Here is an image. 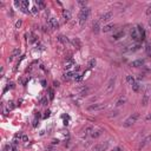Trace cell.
Instances as JSON below:
<instances>
[{"label": "cell", "instance_id": "1", "mask_svg": "<svg viewBox=\"0 0 151 151\" xmlns=\"http://www.w3.org/2000/svg\"><path fill=\"white\" fill-rule=\"evenodd\" d=\"M90 13H91V10H90L89 7H83V8L80 10V12H79V24H80L82 26H83V25L86 23V20L89 19Z\"/></svg>", "mask_w": 151, "mask_h": 151}, {"label": "cell", "instance_id": "2", "mask_svg": "<svg viewBox=\"0 0 151 151\" xmlns=\"http://www.w3.org/2000/svg\"><path fill=\"white\" fill-rule=\"evenodd\" d=\"M139 118V113H133V115H131L124 123H123V126L124 127H129V126H131V125H133L136 122H137V119Z\"/></svg>", "mask_w": 151, "mask_h": 151}, {"label": "cell", "instance_id": "3", "mask_svg": "<svg viewBox=\"0 0 151 151\" xmlns=\"http://www.w3.org/2000/svg\"><path fill=\"white\" fill-rule=\"evenodd\" d=\"M47 26H48L50 28H52V30H56V28H58V27H59V24H58L57 19H54V18H50V19L47 20Z\"/></svg>", "mask_w": 151, "mask_h": 151}, {"label": "cell", "instance_id": "4", "mask_svg": "<svg viewBox=\"0 0 151 151\" xmlns=\"http://www.w3.org/2000/svg\"><path fill=\"white\" fill-rule=\"evenodd\" d=\"M107 147H109V142H105V143H102V144H97V145H95L93 151H105Z\"/></svg>", "mask_w": 151, "mask_h": 151}, {"label": "cell", "instance_id": "5", "mask_svg": "<svg viewBox=\"0 0 151 151\" xmlns=\"http://www.w3.org/2000/svg\"><path fill=\"white\" fill-rule=\"evenodd\" d=\"M112 19V12H106V13H104L102 17H100V20L103 21V23H107V21H110Z\"/></svg>", "mask_w": 151, "mask_h": 151}, {"label": "cell", "instance_id": "6", "mask_svg": "<svg viewBox=\"0 0 151 151\" xmlns=\"http://www.w3.org/2000/svg\"><path fill=\"white\" fill-rule=\"evenodd\" d=\"M104 107H105L104 104H93V105H90V106L87 107V110H89V111H93V110H102V109H104Z\"/></svg>", "mask_w": 151, "mask_h": 151}, {"label": "cell", "instance_id": "7", "mask_svg": "<svg viewBox=\"0 0 151 151\" xmlns=\"http://www.w3.org/2000/svg\"><path fill=\"white\" fill-rule=\"evenodd\" d=\"M142 65H144V59H137V60H135V61L131 63V66L132 67H139Z\"/></svg>", "mask_w": 151, "mask_h": 151}, {"label": "cell", "instance_id": "8", "mask_svg": "<svg viewBox=\"0 0 151 151\" xmlns=\"http://www.w3.org/2000/svg\"><path fill=\"white\" fill-rule=\"evenodd\" d=\"M130 34H131V38H132L133 40H138V39H139V36H138V30H137V28H132Z\"/></svg>", "mask_w": 151, "mask_h": 151}, {"label": "cell", "instance_id": "9", "mask_svg": "<svg viewBox=\"0 0 151 151\" xmlns=\"http://www.w3.org/2000/svg\"><path fill=\"white\" fill-rule=\"evenodd\" d=\"M19 54H20V48H14V50H13V52H12V54H11V57H10V59H8V60H10V61H11V60H12V59H13V58H14V57H18V56H19Z\"/></svg>", "mask_w": 151, "mask_h": 151}, {"label": "cell", "instance_id": "10", "mask_svg": "<svg viewBox=\"0 0 151 151\" xmlns=\"http://www.w3.org/2000/svg\"><path fill=\"white\" fill-rule=\"evenodd\" d=\"M72 45L76 46L77 48H80V47H82V43H80V40H79L78 38H74V39L72 40Z\"/></svg>", "mask_w": 151, "mask_h": 151}, {"label": "cell", "instance_id": "11", "mask_svg": "<svg viewBox=\"0 0 151 151\" xmlns=\"http://www.w3.org/2000/svg\"><path fill=\"white\" fill-rule=\"evenodd\" d=\"M115 28V25L113 24H109V25H105L104 27H103V32H110V31H112Z\"/></svg>", "mask_w": 151, "mask_h": 151}, {"label": "cell", "instance_id": "12", "mask_svg": "<svg viewBox=\"0 0 151 151\" xmlns=\"http://www.w3.org/2000/svg\"><path fill=\"white\" fill-rule=\"evenodd\" d=\"M63 17H64V19L67 21V20L71 19V13H70L67 10H64V11H63Z\"/></svg>", "mask_w": 151, "mask_h": 151}, {"label": "cell", "instance_id": "13", "mask_svg": "<svg viewBox=\"0 0 151 151\" xmlns=\"http://www.w3.org/2000/svg\"><path fill=\"white\" fill-rule=\"evenodd\" d=\"M92 27H93L92 30H93V32H95L96 34H97V33H99V31H100V26H99V23H98V21H97V23H93V26H92Z\"/></svg>", "mask_w": 151, "mask_h": 151}, {"label": "cell", "instance_id": "14", "mask_svg": "<svg viewBox=\"0 0 151 151\" xmlns=\"http://www.w3.org/2000/svg\"><path fill=\"white\" fill-rule=\"evenodd\" d=\"M113 84H115V77H113V78H111V79H110V82H109V84H107V87H106V91H107V92L112 90Z\"/></svg>", "mask_w": 151, "mask_h": 151}, {"label": "cell", "instance_id": "15", "mask_svg": "<svg viewBox=\"0 0 151 151\" xmlns=\"http://www.w3.org/2000/svg\"><path fill=\"white\" fill-rule=\"evenodd\" d=\"M149 140H151V136H147L145 139H143V140H142V143H140V145H139V149H140V147H143V146H145V145L149 143Z\"/></svg>", "mask_w": 151, "mask_h": 151}, {"label": "cell", "instance_id": "16", "mask_svg": "<svg viewBox=\"0 0 151 151\" xmlns=\"http://www.w3.org/2000/svg\"><path fill=\"white\" fill-rule=\"evenodd\" d=\"M72 66H76V64H74L73 60H68L67 63H65V68H66V70H70Z\"/></svg>", "mask_w": 151, "mask_h": 151}, {"label": "cell", "instance_id": "17", "mask_svg": "<svg viewBox=\"0 0 151 151\" xmlns=\"http://www.w3.org/2000/svg\"><path fill=\"white\" fill-rule=\"evenodd\" d=\"M125 102H126V98H125V97H122V98H119V99L117 100L116 106H122L123 104H125Z\"/></svg>", "mask_w": 151, "mask_h": 151}, {"label": "cell", "instance_id": "18", "mask_svg": "<svg viewBox=\"0 0 151 151\" xmlns=\"http://www.w3.org/2000/svg\"><path fill=\"white\" fill-rule=\"evenodd\" d=\"M102 133H103V131H102V130H97V131L92 132V133H91V136H92V138H98Z\"/></svg>", "mask_w": 151, "mask_h": 151}, {"label": "cell", "instance_id": "19", "mask_svg": "<svg viewBox=\"0 0 151 151\" xmlns=\"http://www.w3.org/2000/svg\"><path fill=\"white\" fill-rule=\"evenodd\" d=\"M126 82H127L130 85H133V84L136 83V80H135V78L132 77V76H127V77H126Z\"/></svg>", "mask_w": 151, "mask_h": 151}, {"label": "cell", "instance_id": "20", "mask_svg": "<svg viewBox=\"0 0 151 151\" xmlns=\"http://www.w3.org/2000/svg\"><path fill=\"white\" fill-rule=\"evenodd\" d=\"M58 40H59L60 43H63V44H67V43H68V39H67L66 37H64V36H59V37H58Z\"/></svg>", "mask_w": 151, "mask_h": 151}, {"label": "cell", "instance_id": "21", "mask_svg": "<svg viewBox=\"0 0 151 151\" xmlns=\"http://www.w3.org/2000/svg\"><path fill=\"white\" fill-rule=\"evenodd\" d=\"M28 5H30V1H27V0H23L21 1V8L23 10H26L28 7Z\"/></svg>", "mask_w": 151, "mask_h": 151}, {"label": "cell", "instance_id": "22", "mask_svg": "<svg viewBox=\"0 0 151 151\" xmlns=\"http://www.w3.org/2000/svg\"><path fill=\"white\" fill-rule=\"evenodd\" d=\"M73 76H76V74H74L73 72H71V71H70V72L65 73V76H64V77H65V79H71V78L73 77Z\"/></svg>", "mask_w": 151, "mask_h": 151}, {"label": "cell", "instance_id": "23", "mask_svg": "<svg viewBox=\"0 0 151 151\" xmlns=\"http://www.w3.org/2000/svg\"><path fill=\"white\" fill-rule=\"evenodd\" d=\"M96 64H97L96 59H91V60L89 61V67H90V68H93V67L96 66Z\"/></svg>", "mask_w": 151, "mask_h": 151}, {"label": "cell", "instance_id": "24", "mask_svg": "<svg viewBox=\"0 0 151 151\" xmlns=\"http://www.w3.org/2000/svg\"><path fill=\"white\" fill-rule=\"evenodd\" d=\"M131 86H132V90H133L135 92H138V91H139V84H138V83H135V84L131 85Z\"/></svg>", "mask_w": 151, "mask_h": 151}, {"label": "cell", "instance_id": "25", "mask_svg": "<svg viewBox=\"0 0 151 151\" xmlns=\"http://www.w3.org/2000/svg\"><path fill=\"white\" fill-rule=\"evenodd\" d=\"M37 5H38V8H45V3L40 1V0H37Z\"/></svg>", "mask_w": 151, "mask_h": 151}, {"label": "cell", "instance_id": "26", "mask_svg": "<svg viewBox=\"0 0 151 151\" xmlns=\"http://www.w3.org/2000/svg\"><path fill=\"white\" fill-rule=\"evenodd\" d=\"M147 102H149V97H147V96H144V98L142 99V104L145 106V105L147 104Z\"/></svg>", "mask_w": 151, "mask_h": 151}, {"label": "cell", "instance_id": "27", "mask_svg": "<svg viewBox=\"0 0 151 151\" xmlns=\"http://www.w3.org/2000/svg\"><path fill=\"white\" fill-rule=\"evenodd\" d=\"M123 36H124V32H119V33H117V34L113 36V39H119V38L123 37Z\"/></svg>", "mask_w": 151, "mask_h": 151}, {"label": "cell", "instance_id": "28", "mask_svg": "<svg viewBox=\"0 0 151 151\" xmlns=\"http://www.w3.org/2000/svg\"><path fill=\"white\" fill-rule=\"evenodd\" d=\"M38 11H39V8H38V7H36V6L31 8V12H32L33 14H37V13H38Z\"/></svg>", "mask_w": 151, "mask_h": 151}, {"label": "cell", "instance_id": "29", "mask_svg": "<svg viewBox=\"0 0 151 151\" xmlns=\"http://www.w3.org/2000/svg\"><path fill=\"white\" fill-rule=\"evenodd\" d=\"M78 4L80 5V6H84V7H86V1H83V0H79V1H78Z\"/></svg>", "mask_w": 151, "mask_h": 151}, {"label": "cell", "instance_id": "30", "mask_svg": "<svg viewBox=\"0 0 151 151\" xmlns=\"http://www.w3.org/2000/svg\"><path fill=\"white\" fill-rule=\"evenodd\" d=\"M21 24H23V21H21V20H18V21L16 23V28H19V27L21 26Z\"/></svg>", "mask_w": 151, "mask_h": 151}, {"label": "cell", "instance_id": "31", "mask_svg": "<svg viewBox=\"0 0 151 151\" xmlns=\"http://www.w3.org/2000/svg\"><path fill=\"white\" fill-rule=\"evenodd\" d=\"M146 52H147V54L151 53V47H150V45H146Z\"/></svg>", "mask_w": 151, "mask_h": 151}, {"label": "cell", "instance_id": "32", "mask_svg": "<svg viewBox=\"0 0 151 151\" xmlns=\"http://www.w3.org/2000/svg\"><path fill=\"white\" fill-rule=\"evenodd\" d=\"M47 104V99L46 98H43L41 99V105H46Z\"/></svg>", "mask_w": 151, "mask_h": 151}, {"label": "cell", "instance_id": "33", "mask_svg": "<svg viewBox=\"0 0 151 151\" xmlns=\"http://www.w3.org/2000/svg\"><path fill=\"white\" fill-rule=\"evenodd\" d=\"M27 139H28V138H27V136L23 135V137H21V140H23V142H27Z\"/></svg>", "mask_w": 151, "mask_h": 151}, {"label": "cell", "instance_id": "34", "mask_svg": "<svg viewBox=\"0 0 151 151\" xmlns=\"http://www.w3.org/2000/svg\"><path fill=\"white\" fill-rule=\"evenodd\" d=\"M112 151H122V147L120 146H116L115 149H112Z\"/></svg>", "mask_w": 151, "mask_h": 151}, {"label": "cell", "instance_id": "35", "mask_svg": "<svg viewBox=\"0 0 151 151\" xmlns=\"http://www.w3.org/2000/svg\"><path fill=\"white\" fill-rule=\"evenodd\" d=\"M53 97H54V93H53V91H52V90H50V98H51V99H53Z\"/></svg>", "mask_w": 151, "mask_h": 151}, {"label": "cell", "instance_id": "36", "mask_svg": "<svg viewBox=\"0 0 151 151\" xmlns=\"http://www.w3.org/2000/svg\"><path fill=\"white\" fill-rule=\"evenodd\" d=\"M150 12H151V5L149 6V8H147V11H146V13H147V14H150Z\"/></svg>", "mask_w": 151, "mask_h": 151}, {"label": "cell", "instance_id": "37", "mask_svg": "<svg viewBox=\"0 0 151 151\" xmlns=\"http://www.w3.org/2000/svg\"><path fill=\"white\" fill-rule=\"evenodd\" d=\"M58 143H59V142H58L57 139H53V140H52V144H58Z\"/></svg>", "mask_w": 151, "mask_h": 151}, {"label": "cell", "instance_id": "38", "mask_svg": "<svg viewBox=\"0 0 151 151\" xmlns=\"http://www.w3.org/2000/svg\"><path fill=\"white\" fill-rule=\"evenodd\" d=\"M146 120H151V115H147L146 116Z\"/></svg>", "mask_w": 151, "mask_h": 151}, {"label": "cell", "instance_id": "39", "mask_svg": "<svg viewBox=\"0 0 151 151\" xmlns=\"http://www.w3.org/2000/svg\"><path fill=\"white\" fill-rule=\"evenodd\" d=\"M48 116H50V111H46L45 112V117H48Z\"/></svg>", "mask_w": 151, "mask_h": 151}, {"label": "cell", "instance_id": "40", "mask_svg": "<svg viewBox=\"0 0 151 151\" xmlns=\"http://www.w3.org/2000/svg\"><path fill=\"white\" fill-rule=\"evenodd\" d=\"M33 126H37V119L33 120Z\"/></svg>", "mask_w": 151, "mask_h": 151}, {"label": "cell", "instance_id": "41", "mask_svg": "<svg viewBox=\"0 0 151 151\" xmlns=\"http://www.w3.org/2000/svg\"><path fill=\"white\" fill-rule=\"evenodd\" d=\"M12 151H17V149H16V147H13V149H12Z\"/></svg>", "mask_w": 151, "mask_h": 151}]
</instances>
